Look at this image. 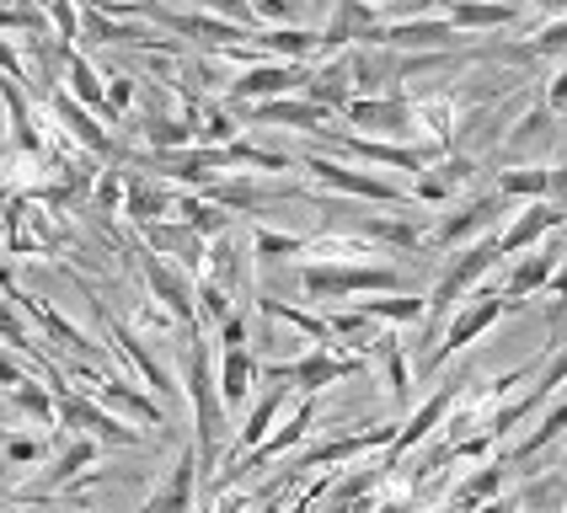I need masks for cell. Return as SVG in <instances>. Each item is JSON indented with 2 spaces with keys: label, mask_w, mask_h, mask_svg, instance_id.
Instances as JSON below:
<instances>
[{
  "label": "cell",
  "mask_w": 567,
  "mask_h": 513,
  "mask_svg": "<svg viewBox=\"0 0 567 513\" xmlns=\"http://www.w3.org/2000/svg\"><path fill=\"white\" fill-rule=\"evenodd\" d=\"M183 396L193 407V454H198V477H204V471L220 465L230 412L220 407V390H215V353L198 332L188 337V358H183Z\"/></svg>",
  "instance_id": "cell-1"
},
{
  "label": "cell",
  "mask_w": 567,
  "mask_h": 513,
  "mask_svg": "<svg viewBox=\"0 0 567 513\" xmlns=\"http://www.w3.org/2000/svg\"><path fill=\"white\" fill-rule=\"evenodd\" d=\"M300 289L316 305L327 300L353 305V294H412L408 273L391 262H300Z\"/></svg>",
  "instance_id": "cell-2"
},
{
  "label": "cell",
  "mask_w": 567,
  "mask_h": 513,
  "mask_svg": "<svg viewBox=\"0 0 567 513\" xmlns=\"http://www.w3.org/2000/svg\"><path fill=\"white\" fill-rule=\"evenodd\" d=\"M519 305L514 300H504V294H472L466 305H455V316L444 321V337L434 343V348L417 358V375H434L440 364H450L461 348H472L476 337L493 326V321H504V316H514Z\"/></svg>",
  "instance_id": "cell-3"
},
{
  "label": "cell",
  "mask_w": 567,
  "mask_h": 513,
  "mask_svg": "<svg viewBox=\"0 0 567 513\" xmlns=\"http://www.w3.org/2000/svg\"><path fill=\"white\" fill-rule=\"evenodd\" d=\"M466 385H472V375L461 369V375H450V380H440V390L434 396H423L417 407H412V417L408 422H396V439H391V449H385V460H380V471L391 477L402 460H408L412 449L423 444L429 433H440L444 422H450V412H455V401L466 396Z\"/></svg>",
  "instance_id": "cell-4"
},
{
  "label": "cell",
  "mask_w": 567,
  "mask_h": 513,
  "mask_svg": "<svg viewBox=\"0 0 567 513\" xmlns=\"http://www.w3.org/2000/svg\"><path fill=\"white\" fill-rule=\"evenodd\" d=\"M300 166L311 171L316 182L327 192H343V198H364V203H385V209H408L412 198L408 188H396V182H385L380 171H364V166H353V160H338V156H300Z\"/></svg>",
  "instance_id": "cell-5"
},
{
  "label": "cell",
  "mask_w": 567,
  "mask_h": 513,
  "mask_svg": "<svg viewBox=\"0 0 567 513\" xmlns=\"http://www.w3.org/2000/svg\"><path fill=\"white\" fill-rule=\"evenodd\" d=\"M54 417H60V428H70L75 439H92L96 449L102 444H113V449H140L145 444L140 428H128L124 417L102 412L92 396H81V390H60V396H54Z\"/></svg>",
  "instance_id": "cell-6"
},
{
  "label": "cell",
  "mask_w": 567,
  "mask_h": 513,
  "mask_svg": "<svg viewBox=\"0 0 567 513\" xmlns=\"http://www.w3.org/2000/svg\"><path fill=\"white\" fill-rule=\"evenodd\" d=\"M493 268H498V247H493V241H472L466 252H455L444 262L440 284L423 294V300H429V316H444L450 305H466L476 294V284H482Z\"/></svg>",
  "instance_id": "cell-7"
},
{
  "label": "cell",
  "mask_w": 567,
  "mask_h": 513,
  "mask_svg": "<svg viewBox=\"0 0 567 513\" xmlns=\"http://www.w3.org/2000/svg\"><path fill=\"white\" fill-rule=\"evenodd\" d=\"M364 369H370V358H343V353L311 348V353H300V358H289V364H268V369H257V375L289 385V390H300V396H316V390H327V385H338V380H353V375H364Z\"/></svg>",
  "instance_id": "cell-8"
},
{
  "label": "cell",
  "mask_w": 567,
  "mask_h": 513,
  "mask_svg": "<svg viewBox=\"0 0 567 513\" xmlns=\"http://www.w3.org/2000/svg\"><path fill=\"white\" fill-rule=\"evenodd\" d=\"M92 311H96V321H102V337H107V343H113V348H118L128 364H134V375L151 385V396L177 401V390H183V385H177V375H172V369H166V364L156 358V348H151V343H145V337H140L128 321L107 316V305H102V300H92Z\"/></svg>",
  "instance_id": "cell-9"
},
{
  "label": "cell",
  "mask_w": 567,
  "mask_h": 513,
  "mask_svg": "<svg viewBox=\"0 0 567 513\" xmlns=\"http://www.w3.org/2000/svg\"><path fill=\"white\" fill-rule=\"evenodd\" d=\"M514 203H504L498 192L487 188L482 198H472V203H461V209H450V214H440V224H434V247H444V252H466L472 247V235H482V241H493L498 235V220H504Z\"/></svg>",
  "instance_id": "cell-10"
},
{
  "label": "cell",
  "mask_w": 567,
  "mask_h": 513,
  "mask_svg": "<svg viewBox=\"0 0 567 513\" xmlns=\"http://www.w3.org/2000/svg\"><path fill=\"white\" fill-rule=\"evenodd\" d=\"M70 375L86 380V390H92V401L102 407V412L128 417V422H140V428H166V412H161L156 396L134 390V385L118 380V375H96V369H86V364H70Z\"/></svg>",
  "instance_id": "cell-11"
},
{
  "label": "cell",
  "mask_w": 567,
  "mask_h": 513,
  "mask_svg": "<svg viewBox=\"0 0 567 513\" xmlns=\"http://www.w3.org/2000/svg\"><path fill=\"white\" fill-rule=\"evenodd\" d=\"M306 64H279V60H262L252 64V70H241L230 86H225V102L230 107H262V102H279V96H300V86H306Z\"/></svg>",
  "instance_id": "cell-12"
},
{
  "label": "cell",
  "mask_w": 567,
  "mask_h": 513,
  "mask_svg": "<svg viewBox=\"0 0 567 513\" xmlns=\"http://www.w3.org/2000/svg\"><path fill=\"white\" fill-rule=\"evenodd\" d=\"M321 139L338 150V160H370V166H385V171H429L444 150H423V145H385V139H370V134H338V128H321Z\"/></svg>",
  "instance_id": "cell-13"
},
{
  "label": "cell",
  "mask_w": 567,
  "mask_h": 513,
  "mask_svg": "<svg viewBox=\"0 0 567 513\" xmlns=\"http://www.w3.org/2000/svg\"><path fill=\"white\" fill-rule=\"evenodd\" d=\"M343 118L353 128H370V139H385V145H408L402 134L417 128V102L402 92L391 96H353L343 107Z\"/></svg>",
  "instance_id": "cell-14"
},
{
  "label": "cell",
  "mask_w": 567,
  "mask_h": 513,
  "mask_svg": "<svg viewBox=\"0 0 567 513\" xmlns=\"http://www.w3.org/2000/svg\"><path fill=\"white\" fill-rule=\"evenodd\" d=\"M370 43L391 49V54H455V43H466V38L440 11H429V17H408V22H385Z\"/></svg>",
  "instance_id": "cell-15"
},
{
  "label": "cell",
  "mask_w": 567,
  "mask_h": 513,
  "mask_svg": "<svg viewBox=\"0 0 567 513\" xmlns=\"http://www.w3.org/2000/svg\"><path fill=\"white\" fill-rule=\"evenodd\" d=\"M563 224H567V209H557L551 198H540V203L514 209V220L493 235V247H498V256H525L536 247H546L551 235H563Z\"/></svg>",
  "instance_id": "cell-16"
},
{
  "label": "cell",
  "mask_w": 567,
  "mask_h": 513,
  "mask_svg": "<svg viewBox=\"0 0 567 513\" xmlns=\"http://www.w3.org/2000/svg\"><path fill=\"white\" fill-rule=\"evenodd\" d=\"M140 279H145V289H151V300L161 305V316L193 332V279L188 273H183L177 262H161V256L140 252Z\"/></svg>",
  "instance_id": "cell-17"
},
{
  "label": "cell",
  "mask_w": 567,
  "mask_h": 513,
  "mask_svg": "<svg viewBox=\"0 0 567 513\" xmlns=\"http://www.w3.org/2000/svg\"><path fill=\"white\" fill-rule=\"evenodd\" d=\"M396 439V422H375V428H359V433H338V439H327V444H311L289 471L300 477V471H332V465H348V460H359V454H375V449H391Z\"/></svg>",
  "instance_id": "cell-18"
},
{
  "label": "cell",
  "mask_w": 567,
  "mask_h": 513,
  "mask_svg": "<svg viewBox=\"0 0 567 513\" xmlns=\"http://www.w3.org/2000/svg\"><path fill=\"white\" fill-rule=\"evenodd\" d=\"M49 113L60 118L64 139H70V145H81V150H86V156H92V160H113V156H118V145H113V134H107V128L96 124V118H92V113H86V107H75V102H70V96L60 92V86L49 92Z\"/></svg>",
  "instance_id": "cell-19"
},
{
  "label": "cell",
  "mask_w": 567,
  "mask_h": 513,
  "mask_svg": "<svg viewBox=\"0 0 567 513\" xmlns=\"http://www.w3.org/2000/svg\"><path fill=\"white\" fill-rule=\"evenodd\" d=\"M563 252H567V241L563 235H551L546 247H536V252H525L514 268H508V279H504V300H514V305H525L530 294H540V289L551 284V273H557V262H563Z\"/></svg>",
  "instance_id": "cell-20"
},
{
  "label": "cell",
  "mask_w": 567,
  "mask_h": 513,
  "mask_svg": "<svg viewBox=\"0 0 567 513\" xmlns=\"http://www.w3.org/2000/svg\"><path fill=\"white\" fill-rule=\"evenodd\" d=\"M257 353L252 348H220V364H215V390H220V407L225 412H241L252 401V385H257Z\"/></svg>",
  "instance_id": "cell-21"
},
{
  "label": "cell",
  "mask_w": 567,
  "mask_h": 513,
  "mask_svg": "<svg viewBox=\"0 0 567 513\" xmlns=\"http://www.w3.org/2000/svg\"><path fill=\"white\" fill-rule=\"evenodd\" d=\"M0 102H6V128H11V150L28 160H43L49 156V139H43V128L32 118L28 107V92L22 86H11V81H0Z\"/></svg>",
  "instance_id": "cell-22"
},
{
  "label": "cell",
  "mask_w": 567,
  "mask_h": 513,
  "mask_svg": "<svg viewBox=\"0 0 567 513\" xmlns=\"http://www.w3.org/2000/svg\"><path fill=\"white\" fill-rule=\"evenodd\" d=\"M140 235H145V252L151 256H161V262L177 256V268H183L188 279L204 268V241H198L183 220H161V224H151V230H140Z\"/></svg>",
  "instance_id": "cell-23"
},
{
  "label": "cell",
  "mask_w": 567,
  "mask_h": 513,
  "mask_svg": "<svg viewBox=\"0 0 567 513\" xmlns=\"http://www.w3.org/2000/svg\"><path fill=\"white\" fill-rule=\"evenodd\" d=\"M172 203H177V192L156 182V177H124V214L128 224H140V230H151V224L172 220Z\"/></svg>",
  "instance_id": "cell-24"
},
{
  "label": "cell",
  "mask_w": 567,
  "mask_h": 513,
  "mask_svg": "<svg viewBox=\"0 0 567 513\" xmlns=\"http://www.w3.org/2000/svg\"><path fill=\"white\" fill-rule=\"evenodd\" d=\"M284 401H289V385H279V380H274L268 390H262V396H257V401H252V412H247V422L236 428V449H230V465H236L241 454H252V449L262 444V439H268L274 428H279Z\"/></svg>",
  "instance_id": "cell-25"
},
{
  "label": "cell",
  "mask_w": 567,
  "mask_h": 513,
  "mask_svg": "<svg viewBox=\"0 0 567 513\" xmlns=\"http://www.w3.org/2000/svg\"><path fill=\"white\" fill-rule=\"evenodd\" d=\"M504 486H508V465H504V460H482L472 477L450 492V513L487 509V503H498V498H504Z\"/></svg>",
  "instance_id": "cell-26"
},
{
  "label": "cell",
  "mask_w": 567,
  "mask_h": 513,
  "mask_svg": "<svg viewBox=\"0 0 567 513\" xmlns=\"http://www.w3.org/2000/svg\"><path fill=\"white\" fill-rule=\"evenodd\" d=\"M493 192L504 203H540V198H551V166H536V160L498 166L493 171Z\"/></svg>",
  "instance_id": "cell-27"
},
{
  "label": "cell",
  "mask_w": 567,
  "mask_h": 513,
  "mask_svg": "<svg viewBox=\"0 0 567 513\" xmlns=\"http://www.w3.org/2000/svg\"><path fill=\"white\" fill-rule=\"evenodd\" d=\"M353 316H364L370 326H423L429 321V300L423 294H375V300H353Z\"/></svg>",
  "instance_id": "cell-28"
},
{
  "label": "cell",
  "mask_w": 567,
  "mask_h": 513,
  "mask_svg": "<svg viewBox=\"0 0 567 513\" xmlns=\"http://www.w3.org/2000/svg\"><path fill=\"white\" fill-rule=\"evenodd\" d=\"M252 124H279V128H295V134H321L332 113L311 107L306 96H279V102H262V107H247Z\"/></svg>",
  "instance_id": "cell-29"
},
{
  "label": "cell",
  "mask_w": 567,
  "mask_h": 513,
  "mask_svg": "<svg viewBox=\"0 0 567 513\" xmlns=\"http://www.w3.org/2000/svg\"><path fill=\"white\" fill-rule=\"evenodd\" d=\"M75 107H86V113H107V86H102V75H96V64L81 54V49H70L64 54V86H60Z\"/></svg>",
  "instance_id": "cell-30"
},
{
  "label": "cell",
  "mask_w": 567,
  "mask_h": 513,
  "mask_svg": "<svg viewBox=\"0 0 567 513\" xmlns=\"http://www.w3.org/2000/svg\"><path fill=\"white\" fill-rule=\"evenodd\" d=\"M450 28L461 32H482V28H514V22H525V6H482V0H455V6H444L440 11Z\"/></svg>",
  "instance_id": "cell-31"
},
{
  "label": "cell",
  "mask_w": 567,
  "mask_h": 513,
  "mask_svg": "<svg viewBox=\"0 0 567 513\" xmlns=\"http://www.w3.org/2000/svg\"><path fill=\"white\" fill-rule=\"evenodd\" d=\"M172 220H183L209 247V241H220V235H230V214L225 209H215V203H204L198 192H177V203H172Z\"/></svg>",
  "instance_id": "cell-32"
},
{
  "label": "cell",
  "mask_w": 567,
  "mask_h": 513,
  "mask_svg": "<svg viewBox=\"0 0 567 513\" xmlns=\"http://www.w3.org/2000/svg\"><path fill=\"white\" fill-rule=\"evenodd\" d=\"M198 279L220 284L225 294H236V289H241L247 262H241V252H236V235H220V241H209V247H204V268H198Z\"/></svg>",
  "instance_id": "cell-33"
},
{
  "label": "cell",
  "mask_w": 567,
  "mask_h": 513,
  "mask_svg": "<svg viewBox=\"0 0 567 513\" xmlns=\"http://www.w3.org/2000/svg\"><path fill=\"white\" fill-rule=\"evenodd\" d=\"M551 128H557V113L546 102H530V113L514 124V134H504V156H525V150H546L551 145Z\"/></svg>",
  "instance_id": "cell-34"
},
{
  "label": "cell",
  "mask_w": 567,
  "mask_h": 513,
  "mask_svg": "<svg viewBox=\"0 0 567 513\" xmlns=\"http://www.w3.org/2000/svg\"><path fill=\"white\" fill-rule=\"evenodd\" d=\"M375 358L385 364V385H391V401H396V407H408V401H412V369H408V348H402V337H396V332H380Z\"/></svg>",
  "instance_id": "cell-35"
},
{
  "label": "cell",
  "mask_w": 567,
  "mask_h": 513,
  "mask_svg": "<svg viewBox=\"0 0 567 513\" xmlns=\"http://www.w3.org/2000/svg\"><path fill=\"white\" fill-rule=\"evenodd\" d=\"M563 433H567V396L557 401V407H551V412H546V422H540V428H530V433L514 444V454H508L504 465H525V460H536L540 449H551L557 439H563Z\"/></svg>",
  "instance_id": "cell-36"
},
{
  "label": "cell",
  "mask_w": 567,
  "mask_h": 513,
  "mask_svg": "<svg viewBox=\"0 0 567 513\" xmlns=\"http://www.w3.org/2000/svg\"><path fill=\"white\" fill-rule=\"evenodd\" d=\"M257 311H262V316H274V321H289L295 332H306V337H311L316 348L338 353L332 332H327V316H311V311H300V305H284V300H257Z\"/></svg>",
  "instance_id": "cell-37"
},
{
  "label": "cell",
  "mask_w": 567,
  "mask_h": 513,
  "mask_svg": "<svg viewBox=\"0 0 567 513\" xmlns=\"http://www.w3.org/2000/svg\"><path fill=\"white\" fill-rule=\"evenodd\" d=\"M311 252V235H295V230H274V224H252V256L257 262H284V256Z\"/></svg>",
  "instance_id": "cell-38"
},
{
  "label": "cell",
  "mask_w": 567,
  "mask_h": 513,
  "mask_svg": "<svg viewBox=\"0 0 567 513\" xmlns=\"http://www.w3.org/2000/svg\"><path fill=\"white\" fill-rule=\"evenodd\" d=\"M145 145H151V156H177V150H193V128L183 118H145Z\"/></svg>",
  "instance_id": "cell-39"
},
{
  "label": "cell",
  "mask_w": 567,
  "mask_h": 513,
  "mask_svg": "<svg viewBox=\"0 0 567 513\" xmlns=\"http://www.w3.org/2000/svg\"><path fill=\"white\" fill-rule=\"evenodd\" d=\"M236 294H225L220 284H209V279H193V332L198 326H220L236 305H230Z\"/></svg>",
  "instance_id": "cell-40"
},
{
  "label": "cell",
  "mask_w": 567,
  "mask_h": 513,
  "mask_svg": "<svg viewBox=\"0 0 567 513\" xmlns=\"http://www.w3.org/2000/svg\"><path fill=\"white\" fill-rule=\"evenodd\" d=\"M11 401H17V412H28L38 428H60V417H54V396H49V385H38L28 375V380L17 385V390H6Z\"/></svg>",
  "instance_id": "cell-41"
},
{
  "label": "cell",
  "mask_w": 567,
  "mask_h": 513,
  "mask_svg": "<svg viewBox=\"0 0 567 513\" xmlns=\"http://www.w3.org/2000/svg\"><path fill=\"white\" fill-rule=\"evenodd\" d=\"M525 54H530V60H557V54H567V11L557 22H546V28L525 43Z\"/></svg>",
  "instance_id": "cell-42"
},
{
  "label": "cell",
  "mask_w": 567,
  "mask_h": 513,
  "mask_svg": "<svg viewBox=\"0 0 567 513\" xmlns=\"http://www.w3.org/2000/svg\"><path fill=\"white\" fill-rule=\"evenodd\" d=\"M0 454H6L11 471H17V465H38V460H43V439H38V433H6V439H0Z\"/></svg>",
  "instance_id": "cell-43"
},
{
  "label": "cell",
  "mask_w": 567,
  "mask_h": 513,
  "mask_svg": "<svg viewBox=\"0 0 567 513\" xmlns=\"http://www.w3.org/2000/svg\"><path fill=\"white\" fill-rule=\"evenodd\" d=\"M92 198L102 214H113V209H124V171H113V166H102L92 182Z\"/></svg>",
  "instance_id": "cell-44"
},
{
  "label": "cell",
  "mask_w": 567,
  "mask_h": 513,
  "mask_svg": "<svg viewBox=\"0 0 567 513\" xmlns=\"http://www.w3.org/2000/svg\"><path fill=\"white\" fill-rule=\"evenodd\" d=\"M102 86H107V113L102 118H124L128 107H134V81L128 75H107Z\"/></svg>",
  "instance_id": "cell-45"
},
{
  "label": "cell",
  "mask_w": 567,
  "mask_h": 513,
  "mask_svg": "<svg viewBox=\"0 0 567 513\" xmlns=\"http://www.w3.org/2000/svg\"><path fill=\"white\" fill-rule=\"evenodd\" d=\"M551 337H557V332H563V316H567V252H563V262H557V273H551Z\"/></svg>",
  "instance_id": "cell-46"
},
{
  "label": "cell",
  "mask_w": 567,
  "mask_h": 513,
  "mask_svg": "<svg viewBox=\"0 0 567 513\" xmlns=\"http://www.w3.org/2000/svg\"><path fill=\"white\" fill-rule=\"evenodd\" d=\"M0 75H6L11 86H22V81H28V60L17 54V43H11V38H0Z\"/></svg>",
  "instance_id": "cell-47"
},
{
  "label": "cell",
  "mask_w": 567,
  "mask_h": 513,
  "mask_svg": "<svg viewBox=\"0 0 567 513\" xmlns=\"http://www.w3.org/2000/svg\"><path fill=\"white\" fill-rule=\"evenodd\" d=\"M332 477H338V471H321V477L300 492V503H295L289 513H316V503H327V492H332Z\"/></svg>",
  "instance_id": "cell-48"
},
{
  "label": "cell",
  "mask_w": 567,
  "mask_h": 513,
  "mask_svg": "<svg viewBox=\"0 0 567 513\" xmlns=\"http://www.w3.org/2000/svg\"><path fill=\"white\" fill-rule=\"evenodd\" d=\"M215 332H220V348H252V343H247V316H241V311H230Z\"/></svg>",
  "instance_id": "cell-49"
},
{
  "label": "cell",
  "mask_w": 567,
  "mask_h": 513,
  "mask_svg": "<svg viewBox=\"0 0 567 513\" xmlns=\"http://www.w3.org/2000/svg\"><path fill=\"white\" fill-rule=\"evenodd\" d=\"M22 380H28V369H22V364H17L11 353L0 348V385H6V390H17Z\"/></svg>",
  "instance_id": "cell-50"
},
{
  "label": "cell",
  "mask_w": 567,
  "mask_h": 513,
  "mask_svg": "<svg viewBox=\"0 0 567 513\" xmlns=\"http://www.w3.org/2000/svg\"><path fill=\"white\" fill-rule=\"evenodd\" d=\"M540 102H546L551 113H557V107H567V64L551 75V86H546V96H540Z\"/></svg>",
  "instance_id": "cell-51"
},
{
  "label": "cell",
  "mask_w": 567,
  "mask_h": 513,
  "mask_svg": "<svg viewBox=\"0 0 567 513\" xmlns=\"http://www.w3.org/2000/svg\"><path fill=\"white\" fill-rule=\"evenodd\" d=\"M370 513H417V503H412V498H380Z\"/></svg>",
  "instance_id": "cell-52"
},
{
  "label": "cell",
  "mask_w": 567,
  "mask_h": 513,
  "mask_svg": "<svg viewBox=\"0 0 567 513\" xmlns=\"http://www.w3.org/2000/svg\"><path fill=\"white\" fill-rule=\"evenodd\" d=\"M476 513H508V503H487V509H476Z\"/></svg>",
  "instance_id": "cell-53"
},
{
  "label": "cell",
  "mask_w": 567,
  "mask_h": 513,
  "mask_svg": "<svg viewBox=\"0 0 567 513\" xmlns=\"http://www.w3.org/2000/svg\"><path fill=\"white\" fill-rule=\"evenodd\" d=\"M0 188H6V160H0Z\"/></svg>",
  "instance_id": "cell-54"
}]
</instances>
